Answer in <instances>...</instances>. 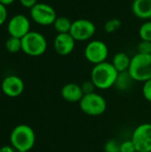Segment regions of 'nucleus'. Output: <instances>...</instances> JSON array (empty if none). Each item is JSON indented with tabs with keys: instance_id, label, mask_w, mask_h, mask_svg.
I'll list each match as a JSON object with an SVG mask.
<instances>
[{
	"instance_id": "1",
	"label": "nucleus",
	"mask_w": 151,
	"mask_h": 152,
	"mask_svg": "<svg viewBox=\"0 0 151 152\" xmlns=\"http://www.w3.org/2000/svg\"><path fill=\"white\" fill-rule=\"evenodd\" d=\"M118 76V71L111 62L104 61L96 65L91 71V81L95 87L100 90H108L115 86Z\"/></svg>"
},
{
	"instance_id": "2",
	"label": "nucleus",
	"mask_w": 151,
	"mask_h": 152,
	"mask_svg": "<svg viewBox=\"0 0 151 152\" xmlns=\"http://www.w3.org/2000/svg\"><path fill=\"white\" fill-rule=\"evenodd\" d=\"M10 142L17 151H29L35 145L36 134L31 126L26 124H20L12 130Z\"/></svg>"
},
{
	"instance_id": "3",
	"label": "nucleus",
	"mask_w": 151,
	"mask_h": 152,
	"mask_svg": "<svg viewBox=\"0 0 151 152\" xmlns=\"http://www.w3.org/2000/svg\"><path fill=\"white\" fill-rule=\"evenodd\" d=\"M129 74L136 82H146L151 78V54L135 53L128 69Z\"/></svg>"
},
{
	"instance_id": "4",
	"label": "nucleus",
	"mask_w": 151,
	"mask_h": 152,
	"mask_svg": "<svg viewBox=\"0 0 151 152\" xmlns=\"http://www.w3.org/2000/svg\"><path fill=\"white\" fill-rule=\"evenodd\" d=\"M46 38L40 32L29 31L21 38V51L28 56H41L46 52Z\"/></svg>"
},
{
	"instance_id": "5",
	"label": "nucleus",
	"mask_w": 151,
	"mask_h": 152,
	"mask_svg": "<svg viewBox=\"0 0 151 152\" xmlns=\"http://www.w3.org/2000/svg\"><path fill=\"white\" fill-rule=\"evenodd\" d=\"M79 107L85 114L91 117H98L106 111L107 102L103 96L94 92L85 94L79 102Z\"/></svg>"
},
{
	"instance_id": "6",
	"label": "nucleus",
	"mask_w": 151,
	"mask_h": 152,
	"mask_svg": "<svg viewBox=\"0 0 151 152\" xmlns=\"http://www.w3.org/2000/svg\"><path fill=\"white\" fill-rule=\"evenodd\" d=\"M84 56L87 61L93 65L107 61L109 56V47L101 40H91L85 47Z\"/></svg>"
},
{
	"instance_id": "7",
	"label": "nucleus",
	"mask_w": 151,
	"mask_h": 152,
	"mask_svg": "<svg viewBox=\"0 0 151 152\" xmlns=\"http://www.w3.org/2000/svg\"><path fill=\"white\" fill-rule=\"evenodd\" d=\"M31 20L40 26L53 25L56 20L57 13L53 6L45 3H37L30 9Z\"/></svg>"
},
{
	"instance_id": "8",
	"label": "nucleus",
	"mask_w": 151,
	"mask_h": 152,
	"mask_svg": "<svg viewBox=\"0 0 151 152\" xmlns=\"http://www.w3.org/2000/svg\"><path fill=\"white\" fill-rule=\"evenodd\" d=\"M96 32L95 24L87 19H77L72 21L69 34L76 41L85 42L90 40Z\"/></svg>"
},
{
	"instance_id": "9",
	"label": "nucleus",
	"mask_w": 151,
	"mask_h": 152,
	"mask_svg": "<svg viewBox=\"0 0 151 152\" xmlns=\"http://www.w3.org/2000/svg\"><path fill=\"white\" fill-rule=\"evenodd\" d=\"M136 151L151 152V124L139 125L133 132L132 138Z\"/></svg>"
},
{
	"instance_id": "10",
	"label": "nucleus",
	"mask_w": 151,
	"mask_h": 152,
	"mask_svg": "<svg viewBox=\"0 0 151 152\" xmlns=\"http://www.w3.org/2000/svg\"><path fill=\"white\" fill-rule=\"evenodd\" d=\"M30 31V20L24 14L12 16L7 23V32L10 37L22 38Z\"/></svg>"
},
{
	"instance_id": "11",
	"label": "nucleus",
	"mask_w": 151,
	"mask_h": 152,
	"mask_svg": "<svg viewBox=\"0 0 151 152\" xmlns=\"http://www.w3.org/2000/svg\"><path fill=\"white\" fill-rule=\"evenodd\" d=\"M24 88L25 85L23 80L16 75L5 77L1 83V90L3 94L10 98H16L21 95Z\"/></svg>"
},
{
	"instance_id": "12",
	"label": "nucleus",
	"mask_w": 151,
	"mask_h": 152,
	"mask_svg": "<svg viewBox=\"0 0 151 152\" xmlns=\"http://www.w3.org/2000/svg\"><path fill=\"white\" fill-rule=\"evenodd\" d=\"M76 42L69 33L57 34L53 40L54 51L61 56H67L74 51Z\"/></svg>"
},
{
	"instance_id": "13",
	"label": "nucleus",
	"mask_w": 151,
	"mask_h": 152,
	"mask_svg": "<svg viewBox=\"0 0 151 152\" xmlns=\"http://www.w3.org/2000/svg\"><path fill=\"white\" fill-rule=\"evenodd\" d=\"M61 95L66 102L75 103L79 102L85 94L80 85L77 83H68L62 86L61 90Z\"/></svg>"
},
{
	"instance_id": "14",
	"label": "nucleus",
	"mask_w": 151,
	"mask_h": 152,
	"mask_svg": "<svg viewBox=\"0 0 151 152\" xmlns=\"http://www.w3.org/2000/svg\"><path fill=\"white\" fill-rule=\"evenodd\" d=\"M132 12L140 20H151V0H133Z\"/></svg>"
},
{
	"instance_id": "15",
	"label": "nucleus",
	"mask_w": 151,
	"mask_h": 152,
	"mask_svg": "<svg viewBox=\"0 0 151 152\" xmlns=\"http://www.w3.org/2000/svg\"><path fill=\"white\" fill-rule=\"evenodd\" d=\"M131 59L132 57H130L126 53L119 52L113 56L111 63L115 67V69L118 71V73L128 71L131 63Z\"/></svg>"
},
{
	"instance_id": "16",
	"label": "nucleus",
	"mask_w": 151,
	"mask_h": 152,
	"mask_svg": "<svg viewBox=\"0 0 151 152\" xmlns=\"http://www.w3.org/2000/svg\"><path fill=\"white\" fill-rule=\"evenodd\" d=\"M133 82H135L131 75L129 74L128 71H124V72H119L117 81L115 83V87L119 90V91H127L129 90L132 86Z\"/></svg>"
},
{
	"instance_id": "17",
	"label": "nucleus",
	"mask_w": 151,
	"mask_h": 152,
	"mask_svg": "<svg viewBox=\"0 0 151 152\" xmlns=\"http://www.w3.org/2000/svg\"><path fill=\"white\" fill-rule=\"evenodd\" d=\"M72 21L65 17V16H59L56 18L54 20L53 26L54 30L58 34H64V33H69L70 28H71Z\"/></svg>"
},
{
	"instance_id": "18",
	"label": "nucleus",
	"mask_w": 151,
	"mask_h": 152,
	"mask_svg": "<svg viewBox=\"0 0 151 152\" xmlns=\"http://www.w3.org/2000/svg\"><path fill=\"white\" fill-rule=\"evenodd\" d=\"M5 48L11 53H16L21 51V39L14 37H10L5 42Z\"/></svg>"
},
{
	"instance_id": "19",
	"label": "nucleus",
	"mask_w": 151,
	"mask_h": 152,
	"mask_svg": "<svg viewBox=\"0 0 151 152\" xmlns=\"http://www.w3.org/2000/svg\"><path fill=\"white\" fill-rule=\"evenodd\" d=\"M139 37L141 40L151 42V20H145L140 26Z\"/></svg>"
},
{
	"instance_id": "20",
	"label": "nucleus",
	"mask_w": 151,
	"mask_h": 152,
	"mask_svg": "<svg viewBox=\"0 0 151 152\" xmlns=\"http://www.w3.org/2000/svg\"><path fill=\"white\" fill-rule=\"evenodd\" d=\"M122 26V21L117 18H112L107 20L104 24V31L106 33H114L118 30Z\"/></svg>"
},
{
	"instance_id": "21",
	"label": "nucleus",
	"mask_w": 151,
	"mask_h": 152,
	"mask_svg": "<svg viewBox=\"0 0 151 152\" xmlns=\"http://www.w3.org/2000/svg\"><path fill=\"white\" fill-rule=\"evenodd\" d=\"M104 152H120V142L117 140H109L104 145Z\"/></svg>"
},
{
	"instance_id": "22",
	"label": "nucleus",
	"mask_w": 151,
	"mask_h": 152,
	"mask_svg": "<svg viewBox=\"0 0 151 152\" xmlns=\"http://www.w3.org/2000/svg\"><path fill=\"white\" fill-rule=\"evenodd\" d=\"M137 51L139 53L151 54V42L141 40V42L137 45Z\"/></svg>"
},
{
	"instance_id": "23",
	"label": "nucleus",
	"mask_w": 151,
	"mask_h": 152,
	"mask_svg": "<svg viewBox=\"0 0 151 152\" xmlns=\"http://www.w3.org/2000/svg\"><path fill=\"white\" fill-rule=\"evenodd\" d=\"M120 152H136L135 146L132 140H126L120 143Z\"/></svg>"
},
{
	"instance_id": "24",
	"label": "nucleus",
	"mask_w": 151,
	"mask_h": 152,
	"mask_svg": "<svg viewBox=\"0 0 151 152\" xmlns=\"http://www.w3.org/2000/svg\"><path fill=\"white\" fill-rule=\"evenodd\" d=\"M142 95L146 101L151 102V78L143 83L142 86Z\"/></svg>"
},
{
	"instance_id": "25",
	"label": "nucleus",
	"mask_w": 151,
	"mask_h": 152,
	"mask_svg": "<svg viewBox=\"0 0 151 152\" xmlns=\"http://www.w3.org/2000/svg\"><path fill=\"white\" fill-rule=\"evenodd\" d=\"M81 86V88H82V91L84 93V94H92V93H94V90H95V86L93 85V83L90 80H87V81H85Z\"/></svg>"
},
{
	"instance_id": "26",
	"label": "nucleus",
	"mask_w": 151,
	"mask_h": 152,
	"mask_svg": "<svg viewBox=\"0 0 151 152\" xmlns=\"http://www.w3.org/2000/svg\"><path fill=\"white\" fill-rule=\"evenodd\" d=\"M7 15H8V12H7L6 6L0 4V27L7 20Z\"/></svg>"
},
{
	"instance_id": "27",
	"label": "nucleus",
	"mask_w": 151,
	"mask_h": 152,
	"mask_svg": "<svg viewBox=\"0 0 151 152\" xmlns=\"http://www.w3.org/2000/svg\"><path fill=\"white\" fill-rule=\"evenodd\" d=\"M19 1L24 8H28L29 10L37 4V0H19Z\"/></svg>"
},
{
	"instance_id": "28",
	"label": "nucleus",
	"mask_w": 151,
	"mask_h": 152,
	"mask_svg": "<svg viewBox=\"0 0 151 152\" xmlns=\"http://www.w3.org/2000/svg\"><path fill=\"white\" fill-rule=\"evenodd\" d=\"M0 152H17V150L12 145H4L0 148Z\"/></svg>"
},
{
	"instance_id": "29",
	"label": "nucleus",
	"mask_w": 151,
	"mask_h": 152,
	"mask_svg": "<svg viewBox=\"0 0 151 152\" xmlns=\"http://www.w3.org/2000/svg\"><path fill=\"white\" fill-rule=\"evenodd\" d=\"M15 0H0V4H4V5H10V4H12L13 2H14Z\"/></svg>"
},
{
	"instance_id": "30",
	"label": "nucleus",
	"mask_w": 151,
	"mask_h": 152,
	"mask_svg": "<svg viewBox=\"0 0 151 152\" xmlns=\"http://www.w3.org/2000/svg\"><path fill=\"white\" fill-rule=\"evenodd\" d=\"M17 152H28V151H17Z\"/></svg>"
},
{
	"instance_id": "31",
	"label": "nucleus",
	"mask_w": 151,
	"mask_h": 152,
	"mask_svg": "<svg viewBox=\"0 0 151 152\" xmlns=\"http://www.w3.org/2000/svg\"><path fill=\"white\" fill-rule=\"evenodd\" d=\"M136 152H138V151H136Z\"/></svg>"
}]
</instances>
